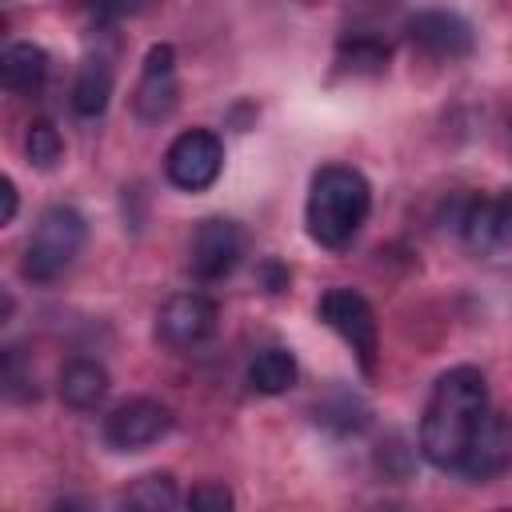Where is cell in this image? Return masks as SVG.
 <instances>
[{"instance_id":"cell-11","label":"cell","mask_w":512,"mask_h":512,"mask_svg":"<svg viewBox=\"0 0 512 512\" xmlns=\"http://www.w3.org/2000/svg\"><path fill=\"white\" fill-rule=\"evenodd\" d=\"M176 96H180V84H176V52H172V44H152L144 52V72H140L132 108H136L140 120L160 124V120L172 116Z\"/></svg>"},{"instance_id":"cell-20","label":"cell","mask_w":512,"mask_h":512,"mask_svg":"<svg viewBox=\"0 0 512 512\" xmlns=\"http://www.w3.org/2000/svg\"><path fill=\"white\" fill-rule=\"evenodd\" d=\"M188 508H200V512H224L232 508V492L224 484H196L188 492Z\"/></svg>"},{"instance_id":"cell-4","label":"cell","mask_w":512,"mask_h":512,"mask_svg":"<svg viewBox=\"0 0 512 512\" xmlns=\"http://www.w3.org/2000/svg\"><path fill=\"white\" fill-rule=\"evenodd\" d=\"M320 320L352 348L356 364L364 376H376V360H380V328H376V312L372 304L356 292V288H328L316 304Z\"/></svg>"},{"instance_id":"cell-12","label":"cell","mask_w":512,"mask_h":512,"mask_svg":"<svg viewBox=\"0 0 512 512\" xmlns=\"http://www.w3.org/2000/svg\"><path fill=\"white\" fill-rule=\"evenodd\" d=\"M508 468H512V420L488 408V416L476 424V432L468 440V452H464L456 472L484 484V480L504 476Z\"/></svg>"},{"instance_id":"cell-3","label":"cell","mask_w":512,"mask_h":512,"mask_svg":"<svg viewBox=\"0 0 512 512\" xmlns=\"http://www.w3.org/2000/svg\"><path fill=\"white\" fill-rule=\"evenodd\" d=\"M84 240H88V224H84V216L76 208H68V204L44 208L36 228H32V236H28V244H24V264H20L24 280H32V284L60 280L76 264Z\"/></svg>"},{"instance_id":"cell-15","label":"cell","mask_w":512,"mask_h":512,"mask_svg":"<svg viewBox=\"0 0 512 512\" xmlns=\"http://www.w3.org/2000/svg\"><path fill=\"white\" fill-rule=\"evenodd\" d=\"M300 368H296V356L288 348H260L248 364V388L260 392V396H280L296 384Z\"/></svg>"},{"instance_id":"cell-6","label":"cell","mask_w":512,"mask_h":512,"mask_svg":"<svg viewBox=\"0 0 512 512\" xmlns=\"http://www.w3.org/2000/svg\"><path fill=\"white\" fill-rule=\"evenodd\" d=\"M404 32L412 48H420L432 60H464L476 48L472 24L452 8H420L416 16H408Z\"/></svg>"},{"instance_id":"cell-14","label":"cell","mask_w":512,"mask_h":512,"mask_svg":"<svg viewBox=\"0 0 512 512\" xmlns=\"http://www.w3.org/2000/svg\"><path fill=\"white\" fill-rule=\"evenodd\" d=\"M48 76V52L32 40H16L0 52V80L8 92H36Z\"/></svg>"},{"instance_id":"cell-18","label":"cell","mask_w":512,"mask_h":512,"mask_svg":"<svg viewBox=\"0 0 512 512\" xmlns=\"http://www.w3.org/2000/svg\"><path fill=\"white\" fill-rule=\"evenodd\" d=\"M128 508H144V512H160V508H176L180 492H176V480L168 472H148L140 476L132 488H124L120 496Z\"/></svg>"},{"instance_id":"cell-9","label":"cell","mask_w":512,"mask_h":512,"mask_svg":"<svg viewBox=\"0 0 512 512\" xmlns=\"http://www.w3.org/2000/svg\"><path fill=\"white\" fill-rule=\"evenodd\" d=\"M220 324V308L200 292H176L156 312V336L168 348H196Z\"/></svg>"},{"instance_id":"cell-5","label":"cell","mask_w":512,"mask_h":512,"mask_svg":"<svg viewBox=\"0 0 512 512\" xmlns=\"http://www.w3.org/2000/svg\"><path fill=\"white\" fill-rule=\"evenodd\" d=\"M220 168H224V144L212 128H188L164 152V176L184 192L212 188Z\"/></svg>"},{"instance_id":"cell-7","label":"cell","mask_w":512,"mask_h":512,"mask_svg":"<svg viewBox=\"0 0 512 512\" xmlns=\"http://www.w3.org/2000/svg\"><path fill=\"white\" fill-rule=\"evenodd\" d=\"M244 256V232L228 216H208L192 232L188 248V268L196 280H224Z\"/></svg>"},{"instance_id":"cell-1","label":"cell","mask_w":512,"mask_h":512,"mask_svg":"<svg viewBox=\"0 0 512 512\" xmlns=\"http://www.w3.org/2000/svg\"><path fill=\"white\" fill-rule=\"evenodd\" d=\"M488 416V384L484 372L472 364L448 368L436 384L432 396L424 404L420 416V452L428 464H436L440 472H456L468 440L476 432V424Z\"/></svg>"},{"instance_id":"cell-13","label":"cell","mask_w":512,"mask_h":512,"mask_svg":"<svg viewBox=\"0 0 512 512\" xmlns=\"http://www.w3.org/2000/svg\"><path fill=\"white\" fill-rule=\"evenodd\" d=\"M108 396V368L100 360H88V356H76L60 368V400L88 412L96 404H104Z\"/></svg>"},{"instance_id":"cell-10","label":"cell","mask_w":512,"mask_h":512,"mask_svg":"<svg viewBox=\"0 0 512 512\" xmlns=\"http://www.w3.org/2000/svg\"><path fill=\"white\" fill-rule=\"evenodd\" d=\"M168 428H172V412L160 400H148V396L124 400L104 416V440L116 452H140V448L156 444Z\"/></svg>"},{"instance_id":"cell-22","label":"cell","mask_w":512,"mask_h":512,"mask_svg":"<svg viewBox=\"0 0 512 512\" xmlns=\"http://www.w3.org/2000/svg\"><path fill=\"white\" fill-rule=\"evenodd\" d=\"M96 16H120V12H136L144 8V0H88Z\"/></svg>"},{"instance_id":"cell-17","label":"cell","mask_w":512,"mask_h":512,"mask_svg":"<svg viewBox=\"0 0 512 512\" xmlns=\"http://www.w3.org/2000/svg\"><path fill=\"white\" fill-rule=\"evenodd\" d=\"M388 44L380 40V36H372V32H348V36H340V44H336V60H340V68H348V72H384L388 68Z\"/></svg>"},{"instance_id":"cell-16","label":"cell","mask_w":512,"mask_h":512,"mask_svg":"<svg viewBox=\"0 0 512 512\" xmlns=\"http://www.w3.org/2000/svg\"><path fill=\"white\" fill-rule=\"evenodd\" d=\"M108 100H112V68L104 56H88L72 80V108L92 120L108 108Z\"/></svg>"},{"instance_id":"cell-23","label":"cell","mask_w":512,"mask_h":512,"mask_svg":"<svg viewBox=\"0 0 512 512\" xmlns=\"http://www.w3.org/2000/svg\"><path fill=\"white\" fill-rule=\"evenodd\" d=\"M0 196H4V208H0V224H12L16 220V184H12V176H4L0 180Z\"/></svg>"},{"instance_id":"cell-19","label":"cell","mask_w":512,"mask_h":512,"mask_svg":"<svg viewBox=\"0 0 512 512\" xmlns=\"http://www.w3.org/2000/svg\"><path fill=\"white\" fill-rule=\"evenodd\" d=\"M24 152H28V160L36 164V168H56L60 164V156H64V140H60V132L48 124V120H32L28 124V136H24Z\"/></svg>"},{"instance_id":"cell-2","label":"cell","mask_w":512,"mask_h":512,"mask_svg":"<svg viewBox=\"0 0 512 512\" xmlns=\"http://www.w3.org/2000/svg\"><path fill=\"white\" fill-rule=\"evenodd\" d=\"M368 208H372L368 180L348 164H324L308 188V208H304L308 236L320 248H348L364 228Z\"/></svg>"},{"instance_id":"cell-8","label":"cell","mask_w":512,"mask_h":512,"mask_svg":"<svg viewBox=\"0 0 512 512\" xmlns=\"http://www.w3.org/2000/svg\"><path fill=\"white\" fill-rule=\"evenodd\" d=\"M452 228L464 236V244L472 252L512 248V192H500V196H468L456 208Z\"/></svg>"},{"instance_id":"cell-21","label":"cell","mask_w":512,"mask_h":512,"mask_svg":"<svg viewBox=\"0 0 512 512\" xmlns=\"http://www.w3.org/2000/svg\"><path fill=\"white\" fill-rule=\"evenodd\" d=\"M260 280H264V288H268V292H284V288H288V268H284L280 260H272V256H268V260L260 264Z\"/></svg>"}]
</instances>
